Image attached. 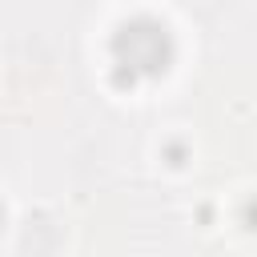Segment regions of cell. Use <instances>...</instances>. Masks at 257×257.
I'll return each mask as SVG.
<instances>
[{
    "instance_id": "cell-1",
    "label": "cell",
    "mask_w": 257,
    "mask_h": 257,
    "mask_svg": "<svg viewBox=\"0 0 257 257\" xmlns=\"http://www.w3.org/2000/svg\"><path fill=\"white\" fill-rule=\"evenodd\" d=\"M173 56H177L173 32L153 16H137V20L120 24L116 36H112V76H116V84L153 80V76L169 72Z\"/></svg>"
},
{
    "instance_id": "cell-2",
    "label": "cell",
    "mask_w": 257,
    "mask_h": 257,
    "mask_svg": "<svg viewBox=\"0 0 257 257\" xmlns=\"http://www.w3.org/2000/svg\"><path fill=\"white\" fill-rule=\"evenodd\" d=\"M245 221L257 229V201H249V209H245Z\"/></svg>"
}]
</instances>
